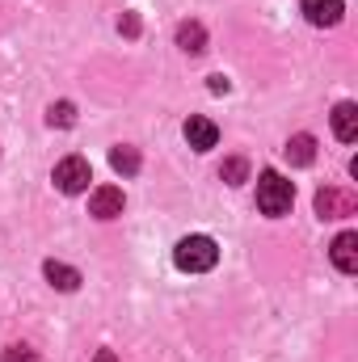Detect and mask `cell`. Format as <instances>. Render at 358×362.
Wrapping results in <instances>:
<instances>
[{
  "mask_svg": "<svg viewBox=\"0 0 358 362\" xmlns=\"http://www.w3.org/2000/svg\"><path fill=\"white\" fill-rule=\"evenodd\" d=\"M291 202H295V185L282 177V173L266 169V173L258 177V206H262V215L282 219V215L291 211Z\"/></svg>",
  "mask_w": 358,
  "mask_h": 362,
  "instance_id": "obj_1",
  "label": "cell"
},
{
  "mask_svg": "<svg viewBox=\"0 0 358 362\" xmlns=\"http://www.w3.org/2000/svg\"><path fill=\"white\" fill-rule=\"evenodd\" d=\"M173 262L185 274H207V270H215V262H219V245L211 236H185L173 249Z\"/></svg>",
  "mask_w": 358,
  "mask_h": 362,
  "instance_id": "obj_2",
  "label": "cell"
},
{
  "mask_svg": "<svg viewBox=\"0 0 358 362\" xmlns=\"http://www.w3.org/2000/svg\"><path fill=\"white\" fill-rule=\"evenodd\" d=\"M51 181H55V189L59 194H85L93 181V169L85 156H64L59 165H55V173H51Z\"/></svg>",
  "mask_w": 358,
  "mask_h": 362,
  "instance_id": "obj_3",
  "label": "cell"
},
{
  "mask_svg": "<svg viewBox=\"0 0 358 362\" xmlns=\"http://www.w3.org/2000/svg\"><path fill=\"white\" fill-rule=\"evenodd\" d=\"M185 144L194 148V152H211L215 144H219V127L211 122V118H202V114H194V118H185Z\"/></svg>",
  "mask_w": 358,
  "mask_h": 362,
  "instance_id": "obj_4",
  "label": "cell"
},
{
  "mask_svg": "<svg viewBox=\"0 0 358 362\" xmlns=\"http://www.w3.org/2000/svg\"><path fill=\"white\" fill-rule=\"evenodd\" d=\"M122 206H127V198H122L118 185H101V189H93V198H89V215H97V219H118Z\"/></svg>",
  "mask_w": 358,
  "mask_h": 362,
  "instance_id": "obj_5",
  "label": "cell"
},
{
  "mask_svg": "<svg viewBox=\"0 0 358 362\" xmlns=\"http://www.w3.org/2000/svg\"><path fill=\"white\" fill-rule=\"evenodd\" d=\"M316 215H321V219H342V215H354V194H342V189H321V194H316Z\"/></svg>",
  "mask_w": 358,
  "mask_h": 362,
  "instance_id": "obj_6",
  "label": "cell"
},
{
  "mask_svg": "<svg viewBox=\"0 0 358 362\" xmlns=\"http://www.w3.org/2000/svg\"><path fill=\"white\" fill-rule=\"evenodd\" d=\"M329 253H333V266L342 274H354L358 270V232H342Z\"/></svg>",
  "mask_w": 358,
  "mask_h": 362,
  "instance_id": "obj_7",
  "label": "cell"
},
{
  "mask_svg": "<svg viewBox=\"0 0 358 362\" xmlns=\"http://www.w3.org/2000/svg\"><path fill=\"white\" fill-rule=\"evenodd\" d=\"M342 13H346L342 0H304V17H308L312 25H337Z\"/></svg>",
  "mask_w": 358,
  "mask_h": 362,
  "instance_id": "obj_8",
  "label": "cell"
},
{
  "mask_svg": "<svg viewBox=\"0 0 358 362\" xmlns=\"http://www.w3.org/2000/svg\"><path fill=\"white\" fill-rule=\"evenodd\" d=\"M333 135L342 144H354L358 139V105L354 101H337V110H333Z\"/></svg>",
  "mask_w": 358,
  "mask_h": 362,
  "instance_id": "obj_9",
  "label": "cell"
},
{
  "mask_svg": "<svg viewBox=\"0 0 358 362\" xmlns=\"http://www.w3.org/2000/svg\"><path fill=\"white\" fill-rule=\"evenodd\" d=\"M178 47L185 55H202V51H207V30H202L198 21H181L178 25Z\"/></svg>",
  "mask_w": 358,
  "mask_h": 362,
  "instance_id": "obj_10",
  "label": "cell"
},
{
  "mask_svg": "<svg viewBox=\"0 0 358 362\" xmlns=\"http://www.w3.org/2000/svg\"><path fill=\"white\" fill-rule=\"evenodd\" d=\"M282 152H287V160H291V165H299V169H304V165H312V160H316V139H312V135H291Z\"/></svg>",
  "mask_w": 358,
  "mask_h": 362,
  "instance_id": "obj_11",
  "label": "cell"
},
{
  "mask_svg": "<svg viewBox=\"0 0 358 362\" xmlns=\"http://www.w3.org/2000/svg\"><path fill=\"white\" fill-rule=\"evenodd\" d=\"M42 274H47V282H51L55 291H76V286H81V270H72V266H64V262H47Z\"/></svg>",
  "mask_w": 358,
  "mask_h": 362,
  "instance_id": "obj_12",
  "label": "cell"
},
{
  "mask_svg": "<svg viewBox=\"0 0 358 362\" xmlns=\"http://www.w3.org/2000/svg\"><path fill=\"white\" fill-rule=\"evenodd\" d=\"M110 165H114V173L131 177V173H139V152L135 148H114L110 152Z\"/></svg>",
  "mask_w": 358,
  "mask_h": 362,
  "instance_id": "obj_13",
  "label": "cell"
},
{
  "mask_svg": "<svg viewBox=\"0 0 358 362\" xmlns=\"http://www.w3.org/2000/svg\"><path fill=\"white\" fill-rule=\"evenodd\" d=\"M47 122H51V127H72V122H76V105H72V101H55V105L47 110Z\"/></svg>",
  "mask_w": 358,
  "mask_h": 362,
  "instance_id": "obj_14",
  "label": "cell"
},
{
  "mask_svg": "<svg viewBox=\"0 0 358 362\" xmlns=\"http://www.w3.org/2000/svg\"><path fill=\"white\" fill-rule=\"evenodd\" d=\"M4 362H38V354H34L30 346H8V350H4Z\"/></svg>",
  "mask_w": 358,
  "mask_h": 362,
  "instance_id": "obj_15",
  "label": "cell"
},
{
  "mask_svg": "<svg viewBox=\"0 0 358 362\" xmlns=\"http://www.w3.org/2000/svg\"><path fill=\"white\" fill-rule=\"evenodd\" d=\"M245 173H249V169H245V160H228V165H224V177L232 181V185H241Z\"/></svg>",
  "mask_w": 358,
  "mask_h": 362,
  "instance_id": "obj_16",
  "label": "cell"
},
{
  "mask_svg": "<svg viewBox=\"0 0 358 362\" xmlns=\"http://www.w3.org/2000/svg\"><path fill=\"white\" fill-rule=\"evenodd\" d=\"M211 93H228V81L224 76H211Z\"/></svg>",
  "mask_w": 358,
  "mask_h": 362,
  "instance_id": "obj_17",
  "label": "cell"
},
{
  "mask_svg": "<svg viewBox=\"0 0 358 362\" xmlns=\"http://www.w3.org/2000/svg\"><path fill=\"white\" fill-rule=\"evenodd\" d=\"M93 362H122V358H118V354H110V350H97V358H93Z\"/></svg>",
  "mask_w": 358,
  "mask_h": 362,
  "instance_id": "obj_18",
  "label": "cell"
}]
</instances>
